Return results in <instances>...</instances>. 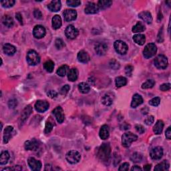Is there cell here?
Listing matches in <instances>:
<instances>
[{
	"mask_svg": "<svg viewBox=\"0 0 171 171\" xmlns=\"http://www.w3.org/2000/svg\"><path fill=\"white\" fill-rule=\"evenodd\" d=\"M66 159L69 163L74 165V164L78 163L80 161L81 159V155L78 151H71L66 154Z\"/></svg>",
	"mask_w": 171,
	"mask_h": 171,
	"instance_id": "obj_5",
	"label": "cell"
},
{
	"mask_svg": "<svg viewBox=\"0 0 171 171\" xmlns=\"http://www.w3.org/2000/svg\"><path fill=\"white\" fill-rule=\"evenodd\" d=\"M111 155V148L109 143H104L98 151L97 156L104 162L109 161Z\"/></svg>",
	"mask_w": 171,
	"mask_h": 171,
	"instance_id": "obj_1",
	"label": "cell"
},
{
	"mask_svg": "<svg viewBox=\"0 0 171 171\" xmlns=\"http://www.w3.org/2000/svg\"><path fill=\"white\" fill-rule=\"evenodd\" d=\"M24 147L27 151H35L39 147V143L35 139L27 141L24 144Z\"/></svg>",
	"mask_w": 171,
	"mask_h": 171,
	"instance_id": "obj_15",
	"label": "cell"
},
{
	"mask_svg": "<svg viewBox=\"0 0 171 171\" xmlns=\"http://www.w3.org/2000/svg\"><path fill=\"white\" fill-rule=\"evenodd\" d=\"M66 3L69 6L75 8V7H78L81 4V2L78 1V0H68V1L66 2Z\"/></svg>",
	"mask_w": 171,
	"mask_h": 171,
	"instance_id": "obj_45",
	"label": "cell"
},
{
	"mask_svg": "<svg viewBox=\"0 0 171 171\" xmlns=\"http://www.w3.org/2000/svg\"><path fill=\"white\" fill-rule=\"evenodd\" d=\"M135 129H136V130H137V132H138V133H140V134H143L145 132L144 128L142 125H139V124L136 125L135 126Z\"/></svg>",
	"mask_w": 171,
	"mask_h": 171,
	"instance_id": "obj_55",
	"label": "cell"
},
{
	"mask_svg": "<svg viewBox=\"0 0 171 171\" xmlns=\"http://www.w3.org/2000/svg\"><path fill=\"white\" fill-rule=\"evenodd\" d=\"M170 3H171V2H170V1H169V2H166V4H168L169 7H170Z\"/></svg>",
	"mask_w": 171,
	"mask_h": 171,
	"instance_id": "obj_62",
	"label": "cell"
},
{
	"mask_svg": "<svg viewBox=\"0 0 171 171\" xmlns=\"http://www.w3.org/2000/svg\"><path fill=\"white\" fill-rule=\"evenodd\" d=\"M164 128V123L160 120H159L153 127V131L156 134H160L162 133Z\"/></svg>",
	"mask_w": 171,
	"mask_h": 171,
	"instance_id": "obj_32",
	"label": "cell"
},
{
	"mask_svg": "<svg viewBox=\"0 0 171 171\" xmlns=\"http://www.w3.org/2000/svg\"><path fill=\"white\" fill-rule=\"evenodd\" d=\"M34 16L37 20H40L42 18V13H41L40 9H36L34 12Z\"/></svg>",
	"mask_w": 171,
	"mask_h": 171,
	"instance_id": "obj_50",
	"label": "cell"
},
{
	"mask_svg": "<svg viewBox=\"0 0 171 171\" xmlns=\"http://www.w3.org/2000/svg\"><path fill=\"white\" fill-rule=\"evenodd\" d=\"M151 169V165H145L144 166V170H146V171H148V170H150Z\"/></svg>",
	"mask_w": 171,
	"mask_h": 171,
	"instance_id": "obj_60",
	"label": "cell"
},
{
	"mask_svg": "<svg viewBox=\"0 0 171 171\" xmlns=\"http://www.w3.org/2000/svg\"><path fill=\"white\" fill-rule=\"evenodd\" d=\"M112 4V2L110 0H100L97 3L98 8L99 9H105Z\"/></svg>",
	"mask_w": 171,
	"mask_h": 171,
	"instance_id": "obj_33",
	"label": "cell"
},
{
	"mask_svg": "<svg viewBox=\"0 0 171 171\" xmlns=\"http://www.w3.org/2000/svg\"><path fill=\"white\" fill-rule=\"evenodd\" d=\"M157 52V47L154 43H150L145 46L143 50V55L145 58L148 59L154 56Z\"/></svg>",
	"mask_w": 171,
	"mask_h": 171,
	"instance_id": "obj_4",
	"label": "cell"
},
{
	"mask_svg": "<svg viewBox=\"0 0 171 171\" xmlns=\"http://www.w3.org/2000/svg\"><path fill=\"white\" fill-rule=\"evenodd\" d=\"M13 130V127L11 126H7L4 130V134H3V142L8 143L9 139L12 137V133Z\"/></svg>",
	"mask_w": 171,
	"mask_h": 171,
	"instance_id": "obj_26",
	"label": "cell"
},
{
	"mask_svg": "<svg viewBox=\"0 0 171 171\" xmlns=\"http://www.w3.org/2000/svg\"><path fill=\"white\" fill-rule=\"evenodd\" d=\"M78 90H79V91L82 94H87L89 92L90 90V87L87 83L82 82V83L79 84Z\"/></svg>",
	"mask_w": 171,
	"mask_h": 171,
	"instance_id": "obj_35",
	"label": "cell"
},
{
	"mask_svg": "<svg viewBox=\"0 0 171 171\" xmlns=\"http://www.w3.org/2000/svg\"><path fill=\"white\" fill-rule=\"evenodd\" d=\"M27 62L30 66H36L40 62V57L36 51L30 50L27 54Z\"/></svg>",
	"mask_w": 171,
	"mask_h": 171,
	"instance_id": "obj_3",
	"label": "cell"
},
{
	"mask_svg": "<svg viewBox=\"0 0 171 171\" xmlns=\"http://www.w3.org/2000/svg\"><path fill=\"white\" fill-rule=\"evenodd\" d=\"M160 102V98L159 97H155L153 98L152 99L149 101V104L153 106H159Z\"/></svg>",
	"mask_w": 171,
	"mask_h": 171,
	"instance_id": "obj_44",
	"label": "cell"
},
{
	"mask_svg": "<svg viewBox=\"0 0 171 171\" xmlns=\"http://www.w3.org/2000/svg\"><path fill=\"white\" fill-rule=\"evenodd\" d=\"M68 70H69L68 66L63 65V66H60V67L58 69L56 73L59 76H61V77H64V76L66 74V73L68 72Z\"/></svg>",
	"mask_w": 171,
	"mask_h": 171,
	"instance_id": "obj_37",
	"label": "cell"
},
{
	"mask_svg": "<svg viewBox=\"0 0 171 171\" xmlns=\"http://www.w3.org/2000/svg\"><path fill=\"white\" fill-rule=\"evenodd\" d=\"M137 139L138 137L137 135L132 133L130 132H126L122 137V144L124 147L128 148L131 145L132 142L137 141Z\"/></svg>",
	"mask_w": 171,
	"mask_h": 171,
	"instance_id": "obj_2",
	"label": "cell"
},
{
	"mask_svg": "<svg viewBox=\"0 0 171 171\" xmlns=\"http://www.w3.org/2000/svg\"><path fill=\"white\" fill-rule=\"evenodd\" d=\"M52 27L54 30H58L62 26V18L59 15H55L52 18Z\"/></svg>",
	"mask_w": 171,
	"mask_h": 171,
	"instance_id": "obj_27",
	"label": "cell"
},
{
	"mask_svg": "<svg viewBox=\"0 0 171 171\" xmlns=\"http://www.w3.org/2000/svg\"><path fill=\"white\" fill-rule=\"evenodd\" d=\"M49 103L45 100H37L35 104V109L38 112H44L49 109Z\"/></svg>",
	"mask_w": 171,
	"mask_h": 171,
	"instance_id": "obj_12",
	"label": "cell"
},
{
	"mask_svg": "<svg viewBox=\"0 0 171 171\" xmlns=\"http://www.w3.org/2000/svg\"><path fill=\"white\" fill-rule=\"evenodd\" d=\"M61 2L58 1V0H54L52 1L48 5V8L49 10L53 12H58L59 10L61 9Z\"/></svg>",
	"mask_w": 171,
	"mask_h": 171,
	"instance_id": "obj_19",
	"label": "cell"
},
{
	"mask_svg": "<svg viewBox=\"0 0 171 171\" xmlns=\"http://www.w3.org/2000/svg\"><path fill=\"white\" fill-rule=\"evenodd\" d=\"M130 160L134 162H140L142 160V155L141 153L134 152L130 157Z\"/></svg>",
	"mask_w": 171,
	"mask_h": 171,
	"instance_id": "obj_41",
	"label": "cell"
},
{
	"mask_svg": "<svg viewBox=\"0 0 171 171\" xmlns=\"http://www.w3.org/2000/svg\"><path fill=\"white\" fill-rule=\"evenodd\" d=\"M110 134V130H109V127L107 125H103L101 127L100 130V137L102 140H106V139L109 137Z\"/></svg>",
	"mask_w": 171,
	"mask_h": 171,
	"instance_id": "obj_22",
	"label": "cell"
},
{
	"mask_svg": "<svg viewBox=\"0 0 171 171\" xmlns=\"http://www.w3.org/2000/svg\"><path fill=\"white\" fill-rule=\"evenodd\" d=\"M52 170V167L50 165H46V169H45V170Z\"/></svg>",
	"mask_w": 171,
	"mask_h": 171,
	"instance_id": "obj_61",
	"label": "cell"
},
{
	"mask_svg": "<svg viewBox=\"0 0 171 171\" xmlns=\"http://www.w3.org/2000/svg\"><path fill=\"white\" fill-rule=\"evenodd\" d=\"M3 52L8 55H13L16 53V48L10 44H5L3 46Z\"/></svg>",
	"mask_w": 171,
	"mask_h": 171,
	"instance_id": "obj_21",
	"label": "cell"
},
{
	"mask_svg": "<svg viewBox=\"0 0 171 171\" xmlns=\"http://www.w3.org/2000/svg\"><path fill=\"white\" fill-rule=\"evenodd\" d=\"M142 103H143L142 97L138 94H135L133 96V98H132V100L131 102V107L137 108V106H140Z\"/></svg>",
	"mask_w": 171,
	"mask_h": 171,
	"instance_id": "obj_24",
	"label": "cell"
},
{
	"mask_svg": "<svg viewBox=\"0 0 171 171\" xmlns=\"http://www.w3.org/2000/svg\"><path fill=\"white\" fill-rule=\"evenodd\" d=\"M163 155V149L160 146H156V147L152 148L150 152V156L152 160H158L162 157Z\"/></svg>",
	"mask_w": 171,
	"mask_h": 171,
	"instance_id": "obj_11",
	"label": "cell"
},
{
	"mask_svg": "<svg viewBox=\"0 0 171 171\" xmlns=\"http://www.w3.org/2000/svg\"><path fill=\"white\" fill-rule=\"evenodd\" d=\"M169 162L167 160H165L160 163L158 164L155 168V170L156 171H162V170H167L169 169Z\"/></svg>",
	"mask_w": 171,
	"mask_h": 171,
	"instance_id": "obj_30",
	"label": "cell"
},
{
	"mask_svg": "<svg viewBox=\"0 0 171 171\" xmlns=\"http://www.w3.org/2000/svg\"><path fill=\"white\" fill-rule=\"evenodd\" d=\"M110 67L113 69H118L120 68V64L116 60H111L109 62Z\"/></svg>",
	"mask_w": 171,
	"mask_h": 171,
	"instance_id": "obj_43",
	"label": "cell"
},
{
	"mask_svg": "<svg viewBox=\"0 0 171 171\" xmlns=\"http://www.w3.org/2000/svg\"><path fill=\"white\" fill-rule=\"evenodd\" d=\"M31 112H32V107H31L30 105L27 106L25 109H23V112H22V114H21V117H20L21 123H24V122L29 118Z\"/></svg>",
	"mask_w": 171,
	"mask_h": 171,
	"instance_id": "obj_18",
	"label": "cell"
},
{
	"mask_svg": "<svg viewBox=\"0 0 171 171\" xmlns=\"http://www.w3.org/2000/svg\"><path fill=\"white\" fill-rule=\"evenodd\" d=\"M131 170L132 171H141L142 169L138 166H134L133 167H132Z\"/></svg>",
	"mask_w": 171,
	"mask_h": 171,
	"instance_id": "obj_59",
	"label": "cell"
},
{
	"mask_svg": "<svg viewBox=\"0 0 171 171\" xmlns=\"http://www.w3.org/2000/svg\"><path fill=\"white\" fill-rule=\"evenodd\" d=\"M69 90H70V87H69V85L66 84L62 88V89L60 90V94L62 96H66V94L68 93Z\"/></svg>",
	"mask_w": 171,
	"mask_h": 171,
	"instance_id": "obj_48",
	"label": "cell"
},
{
	"mask_svg": "<svg viewBox=\"0 0 171 171\" xmlns=\"http://www.w3.org/2000/svg\"><path fill=\"white\" fill-rule=\"evenodd\" d=\"M128 169H129V164L127 163V162H124L119 167V169H118V170H120V171H124V170L126 171V170H128Z\"/></svg>",
	"mask_w": 171,
	"mask_h": 171,
	"instance_id": "obj_56",
	"label": "cell"
},
{
	"mask_svg": "<svg viewBox=\"0 0 171 171\" xmlns=\"http://www.w3.org/2000/svg\"><path fill=\"white\" fill-rule=\"evenodd\" d=\"M16 17L17 20L20 23V24H23V19H22V15L20 14V13H17L16 14Z\"/></svg>",
	"mask_w": 171,
	"mask_h": 171,
	"instance_id": "obj_58",
	"label": "cell"
},
{
	"mask_svg": "<svg viewBox=\"0 0 171 171\" xmlns=\"http://www.w3.org/2000/svg\"><path fill=\"white\" fill-rule=\"evenodd\" d=\"M154 121H155L154 116H148L144 120V123L146 125L151 126V125H152L153 124V123H154Z\"/></svg>",
	"mask_w": 171,
	"mask_h": 171,
	"instance_id": "obj_49",
	"label": "cell"
},
{
	"mask_svg": "<svg viewBox=\"0 0 171 171\" xmlns=\"http://www.w3.org/2000/svg\"><path fill=\"white\" fill-rule=\"evenodd\" d=\"M2 23L3 25L8 27H13V24H14V22H13V18L11 16H9L8 15H5L3 16Z\"/></svg>",
	"mask_w": 171,
	"mask_h": 171,
	"instance_id": "obj_31",
	"label": "cell"
},
{
	"mask_svg": "<svg viewBox=\"0 0 171 171\" xmlns=\"http://www.w3.org/2000/svg\"><path fill=\"white\" fill-rule=\"evenodd\" d=\"M66 36L69 39H75V38L78 36L79 34V31L76 28V27L73 25L68 26L65 30Z\"/></svg>",
	"mask_w": 171,
	"mask_h": 171,
	"instance_id": "obj_9",
	"label": "cell"
},
{
	"mask_svg": "<svg viewBox=\"0 0 171 171\" xmlns=\"http://www.w3.org/2000/svg\"><path fill=\"white\" fill-rule=\"evenodd\" d=\"M155 84V82L153 80H147L146 81L142 84V89H149L152 88Z\"/></svg>",
	"mask_w": 171,
	"mask_h": 171,
	"instance_id": "obj_40",
	"label": "cell"
},
{
	"mask_svg": "<svg viewBox=\"0 0 171 171\" xmlns=\"http://www.w3.org/2000/svg\"><path fill=\"white\" fill-rule=\"evenodd\" d=\"M114 96L111 93H107L104 94L102 98V102L105 106H110L113 103Z\"/></svg>",
	"mask_w": 171,
	"mask_h": 171,
	"instance_id": "obj_25",
	"label": "cell"
},
{
	"mask_svg": "<svg viewBox=\"0 0 171 171\" xmlns=\"http://www.w3.org/2000/svg\"><path fill=\"white\" fill-rule=\"evenodd\" d=\"M133 40L134 41V42L136 44H137L138 45H140V46H142V45H144L145 43L146 37L144 34H138L134 35L133 36Z\"/></svg>",
	"mask_w": 171,
	"mask_h": 171,
	"instance_id": "obj_29",
	"label": "cell"
},
{
	"mask_svg": "<svg viewBox=\"0 0 171 171\" xmlns=\"http://www.w3.org/2000/svg\"><path fill=\"white\" fill-rule=\"evenodd\" d=\"M114 47L117 53L120 55L126 54L128 50L127 44L121 40H116L115 41L114 44Z\"/></svg>",
	"mask_w": 171,
	"mask_h": 171,
	"instance_id": "obj_6",
	"label": "cell"
},
{
	"mask_svg": "<svg viewBox=\"0 0 171 171\" xmlns=\"http://www.w3.org/2000/svg\"><path fill=\"white\" fill-rule=\"evenodd\" d=\"M170 89V84L169 83L163 84L160 86V90L163 92L167 91V90H169Z\"/></svg>",
	"mask_w": 171,
	"mask_h": 171,
	"instance_id": "obj_51",
	"label": "cell"
},
{
	"mask_svg": "<svg viewBox=\"0 0 171 171\" xmlns=\"http://www.w3.org/2000/svg\"><path fill=\"white\" fill-rule=\"evenodd\" d=\"M145 30H146L145 26L143 25L141 22H138L133 27H132V32L134 33H138V32H142V31H144Z\"/></svg>",
	"mask_w": 171,
	"mask_h": 171,
	"instance_id": "obj_38",
	"label": "cell"
},
{
	"mask_svg": "<svg viewBox=\"0 0 171 171\" xmlns=\"http://www.w3.org/2000/svg\"><path fill=\"white\" fill-rule=\"evenodd\" d=\"M98 10L99 9L96 4L92 2H90L86 7L85 13L87 14H95L98 12Z\"/></svg>",
	"mask_w": 171,
	"mask_h": 171,
	"instance_id": "obj_17",
	"label": "cell"
},
{
	"mask_svg": "<svg viewBox=\"0 0 171 171\" xmlns=\"http://www.w3.org/2000/svg\"><path fill=\"white\" fill-rule=\"evenodd\" d=\"M155 65L158 69H165L168 66V60L164 55H159L155 60Z\"/></svg>",
	"mask_w": 171,
	"mask_h": 171,
	"instance_id": "obj_7",
	"label": "cell"
},
{
	"mask_svg": "<svg viewBox=\"0 0 171 171\" xmlns=\"http://www.w3.org/2000/svg\"><path fill=\"white\" fill-rule=\"evenodd\" d=\"M58 93L57 92H55V90H49L47 92V95L49 98H56L58 96Z\"/></svg>",
	"mask_w": 171,
	"mask_h": 171,
	"instance_id": "obj_52",
	"label": "cell"
},
{
	"mask_svg": "<svg viewBox=\"0 0 171 171\" xmlns=\"http://www.w3.org/2000/svg\"><path fill=\"white\" fill-rule=\"evenodd\" d=\"M78 71L76 68H72L69 69L68 73V78L71 82H74L78 79Z\"/></svg>",
	"mask_w": 171,
	"mask_h": 171,
	"instance_id": "obj_28",
	"label": "cell"
},
{
	"mask_svg": "<svg viewBox=\"0 0 171 171\" xmlns=\"http://www.w3.org/2000/svg\"><path fill=\"white\" fill-rule=\"evenodd\" d=\"M27 163L31 170L34 171H39L41 169V163L40 160H37L36 159L31 157L27 160Z\"/></svg>",
	"mask_w": 171,
	"mask_h": 171,
	"instance_id": "obj_13",
	"label": "cell"
},
{
	"mask_svg": "<svg viewBox=\"0 0 171 171\" xmlns=\"http://www.w3.org/2000/svg\"><path fill=\"white\" fill-rule=\"evenodd\" d=\"M17 105V101L16 99H12L9 101L8 106L9 109H14Z\"/></svg>",
	"mask_w": 171,
	"mask_h": 171,
	"instance_id": "obj_53",
	"label": "cell"
},
{
	"mask_svg": "<svg viewBox=\"0 0 171 171\" xmlns=\"http://www.w3.org/2000/svg\"><path fill=\"white\" fill-rule=\"evenodd\" d=\"M44 68L48 72H52L54 68V63L52 60H48L44 64Z\"/></svg>",
	"mask_w": 171,
	"mask_h": 171,
	"instance_id": "obj_39",
	"label": "cell"
},
{
	"mask_svg": "<svg viewBox=\"0 0 171 171\" xmlns=\"http://www.w3.org/2000/svg\"><path fill=\"white\" fill-rule=\"evenodd\" d=\"M53 114H54V116L56 118V120L58 121V123L62 124L63 122L64 121L65 119V116L64 114V111L62 109V107L60 106H57L55 109L53 110Z\"/></svg>",
	"mask_w": 171,
	"mask_h": 171,
	"instance_id": "obj_14",
	"label": "cell"
},
{
	"mask_svg": "<svg viewBox=\"0 0 171 171\" xmlns=\"http://www.w3.org/2000/svg\"><path fill=\"white\" fill-rule=\"evenodd\" d=\"M115 82H116V86L117 88H120V87L126 85L127 80L126 78L123 77V76H119V77H117L116 78Z\"/></svg>",
	"mask_w": 171,
	"mask_h": 171,
	"instance_id": "obj_36",
	"label": "cell"
},
{
	"mask_svg": "<svg viewBox=\"0 0 171 171\" xmlns=\"http://www.w3.org/2000/svg\"><path fill=\"white\" fill-rule=\"evenodd\" d=\"M46 31L45 27L41 25H37L34 27L33 30L34 36L37 39H41L46 36Z\"/></svg>",
	"mask_w": 171,
	"mask_h": 171,
	"instance_id": "obj_10",
	"label": "cell"
},
{
	"mask_svg": "<svg viewBox=\"0 0 171 171\" xmlns=\"http://www.w3.org/2000/svg\"><path fill=\"white\" fill-rule=\"evenodd\" d=\"M16 2L14 0H5V1H1V4L5 8H9L15 4Z\"/></svg>",
	"mask_w": 171,
	"mask_h": 171,
	"instance_id": "obj_42",
	"label": "cell"
},
{
	"mask_svg": "<svg viewBox=\"0 0 171 171\" xmlns=\"http://www.w3.org/2000/svg\"><path fill=\"white\" fill-rule=\"evenodd\" d=\"M64 18L66 22H72L76 19L77 17V12L76 10L72 9H67L63 13Z\"/></svg>",
	"mask_w": 171,
	"mask_h": 171,
	"instance_id": "obj_8",
	"label": "cell"
},
{
	"mask_svg": "<svg viewBox=\"0 0 171 171\" xmlns=\"http://www.w3.org/2000/svg\"><path fill=\"white\" fill-rule=\"evenodd\" d=\"M138 17L144 21L145 23H148V24L151 23L152 22V17L151 13L149 12H147V11L142 12L141 13H139Z\"/></svg>",
	"mask_w": 171,
	"mask_h": 171,
	"instance_id": "obj_20",
	"label": "cell"
},
{
	"mask_svg": "<svg viewBox=\"0 0 171 171\" xmlns=\"http://www.w3.org/2000/svg\"><path fill=\"white\" fill-rule=\"evenodd\" d=\"M165 136H166V138L168 139V140H170V138H171V128H170V126H169L168 128H167V130H166Z\"/></svg>",
	"mask_w": 171,
	"mask_h": 171,
	"instance_id": "obj_57",
	"label": "cell"
},
{
	"mask_svg": "<svg viewBox=\"0 0 171 171\" xmlns=\"http://www.w3.org/2000/svg\"><path fill=\"white\" fill-rule=\"evenodd\" d=\"M94 50L98 55H104L107 52L108 46L106 44L104 43H98L94 46Z\"/></svg>",
	"mask_w": 171,
	"mask_h": 171,
	"instance_id": "obj_16",
	"label": "cell"
},
{
	"mask_svg": "<svg viewBox=\"0 0 171 171\" xmlns=\"http://www.w3.org/2000/svg\"><path fill=\"white\" fill-rule=\"evenodd\" d=\"M133 69L134 68H133V67H132V66H127L125 68V72H126V75L130 76L132 75V71H133Z\"/></svg>",
	"mask_w": 171,
	"mask_h": 171,
	"instance_id": "obj_54",
	"label": "cell"
},
{
	"mask_svg": "<svg viewBox=\"0 0 171 171\" xmlns=\"http://www.w3.org/2000/svg\"><path fill=\"white\" fill-rule=\"evenodd\" d=\"M77 57H78V60L80 62L84 63V64L88 63L90 60L89 54L87 53L84 50H81L80 52H79Z\"/></svg>",
	"mask_w": 171,
	"mask_h": 171,
	"instance_id": "obj_23",
	"label": "cell"
},
{
	"mask_svg": "<svg viewBox=\"0 0 171 171\" xmlns=\"http://www.w3.org/2000/svg\"><path fill=\"white\" fill-rule=\"evenodd\" d=\"M55 46L58 49V50H61L62 48H63L65 46V44L64 42V41H63L62 39L58 38V39L55 41Z\"/></svg>",
	"mask_w": 171,
	"mask_h": 171,
	"instance_id": "obj_46",
	"label": "cell"
},
{
	"mask_svg": "<svg viewBox=\"0 0 171 171\" xmlns=\"http://www.w3.org/2000/svg\"><path fill=\"white\" fill-rule=\"evenodd\" d=\"M9 157H10V156L8 151L2 152L1 156H0V165H6L9 159Z\"/></svg>",
	"mask_w": 171,
	"mask_h": 171,
	"instance_id": "obj_34",
	"label": "cell"
},
{
	"mask_svg": "<svg viewBox=\"0 0 171 171\" xmlns=\"http://www.w3.org/2000/svg\"><path fill=\"white\" fill-rule=\"evenodd\" d=\"M53 124L50 122L47 121L46 123V127H45V133L46 134H49L50 132L52 130V128H53Z\"/></svg>",
	"mask_w": 171,
	"mask_h": 171,
	"instance_id": "obj_47",
	"label": "cell"
}]
</instances>
